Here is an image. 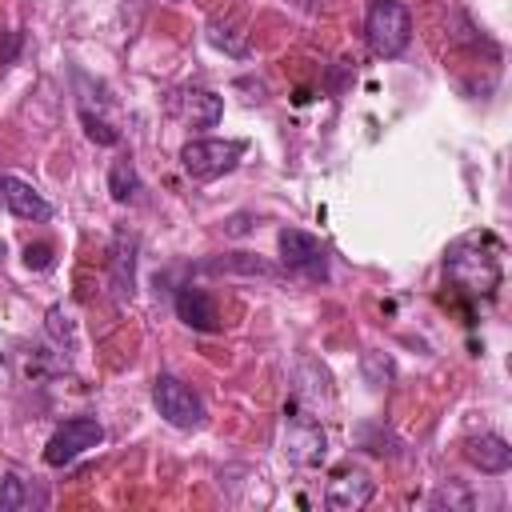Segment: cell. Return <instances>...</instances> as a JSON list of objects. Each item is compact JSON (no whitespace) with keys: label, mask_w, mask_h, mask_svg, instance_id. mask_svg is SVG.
Here are the masks:
<instances>
[{"label":"cell","mask_w":512,"mask_h":512,"mask_svg":"<svg viewBox=\"0 0 512 512\" xmlns=\"http://www.w3.org/2000/svg\"><path fill=\"white\" fill-rule=\"evenodd\" d=\"M280 444H284V456L292 460V464H320L324 460V428L312 420V416H304V412H296V408H288L284 412V432H280Z\"/></svg>","instance_id":"obj_7"},{"label":"cell","mask_w":512,"mask_h":512,"mask_svg":"<svg viewBox=\"0 0 512 512\" xmlns=\"http://www.w3.org/2000/svg\"><path fill=\"white\" fill-rule=\"evenodd\" d=\"M152 404H156V412H160L172 428H200V424H204V404H200V396H196L184 380H176V376H156V384H152Z\"/></svg>","instance_id":"obj_5"},{"label":"cell","mask_w":512,"mask_h":512,"mask_svg":"<svg viewBox=\"0 0 512 512\" xmlns=\"http://www.w3.org/2000/svg\"><path fill=\"white\" fill-rule=\"evenodd\" d=\"M176 316L196 332H216L220 328V312H216L212 296L204 288H192V284L176 292Z\"/></svg>","instance_id":"obj_10"},{"label":"cell","mask_w":512,"mask_h":512,"mask_svg":"<svg viewBox=\"0 0 512 512\" xmlns=\"http://www.w3.org/2000/svg\"><path fill=\"white\" fill-rule=\"evenodd\" d=\"M0 260H4V240H0Z\"/></svg>","instance_id":"obj_19"},{"label":"cell","mask_w":512,"mask_h":512,"mask_svg":"<svg viewBox=\"0 0 512 512\" xmlns=\"http://www.w3.org/2000/svg\"><path fill=\"white\" fill-rule=\"evenodd\" d=\"M132 248H136V240L128 244V252H124V236H120V244H116V256H112V268H116V292L120 296H132Z\"/></svg>","instance_id":"obj_14"},{"label":"cell","mask_w":512,"mask_h":512,"mask_svg":"<svg viewBox=\"0 0 512 512\" xmlns=\"http://www.w3.org/2000/svg\"><path fill=\"white\" fill-rule=\"evenodd\" d=\"M464 456H468L480 472H488V476H500V472L512 468V448H508L504 436H496V432H484V436L464 440Z\"/></svg>","instance_id":"obj_11"},{"label":"cell","mask_w":512,"mask_h":512,"mask_svg":"<svg viewBox=\"0 0 512 512\" xmlns=\"http://www.w3.org/2000/svg\"><path fill=\"white\" fill-rule=\"evenodd\" d=\"M444 276L456 292L472 300H488L500 288V240L492 232L456 236L444 252Z\"/></svg>","instance_id":"obj_1"},{"label":"cell","mask_w":512,"mask_h":512,"mask_svg":"<svg viewBox=\"0 0 512 512\" xmlns=\"http://www.w3.org/2000/svg\"><path fill=\"white\" fill-rule=\"evenodd\" d=\"M276 244H280L284 268H292V272H300V276H308V280H328V252H324V244H320L312 232L280 228Z\"/></svg>","instance_id":"obj_6"},{"label":"cell","mask_w":512,"mask_h":512,"mask_svg":"<svg viewBox=\"0 0 512 512\" xmlns=\"http://www.w3.org/2000/svg\"><path fill=\"white\" fill-rule=\"evenodd\" d=\"M28 504V492H24V480L20 476H4L0 484V512H16Z\"/></svg>","instance_id":"obj_15"},{"label":"cell","mask_w":512,"mask_h":512,"mask_svg":"<svg viewBox=\"0 0 512 512\" xmlns=\"http://www.w3.org/2000/svg\"><path fill=\"white\" fill-rule=\"evenodd\" d=\"M364 32H368V44H372L376 56L396 60L412 40V16H408V8L400 0H372Z\"/></svg>","instance_id":"obj_2"},{"label":"cell","mask_w":512,"mask_h":512,"mask_svg":"<svg viewBox=\"0 0 512 512\" xmlns=\"http://www.w3.org/2000/svg\"><path fill=\"white\" fill-rule=\"evenodd\" d=\"M16 48H20V32H8V44L0 48V64H12V56H16Z\"/></svg>","instance_id":"obj_18"},{"label":"cell","mask_w":512,"mask_h":512,"mask_svg":"<svg viewBox=\"0 0 512 512\" xmlns=\"http://www.w3.org/2000/svg\"><path fill=\"white\" fill-rule=\"evenodd\" d=\"M300 4H312V0H300Z\"/></svg>","instance_id":"obj_20"},{"label":"cell","mask_w":512,"mask_h":512,"mask_svg":"<svg viewBox=\"0 0 512 512\" xmlns=\"http://www.w3.org/2000/svg\"><path fill=\"white\" fill-rule=\"evenodd\" d=\"M80 120H84V132H88L96 144H116V140H120V132H116L112 124H104L100 116H92L88 108H80Z\"/></svg>","instance_id":"obj_16"},{"label":"cell","mask_w":512,"mask_h":512,"mask_svg":"<svg viewBox=\"0 0 512 512\" xmlns=\"http://www.w3.org/2000/svg\"><path fill=\"white\" fill-rule=\"evenodd\" d=\"M136 188H140L136 168H132V160H128V156H120V160L112 164V172H108V192H112V200H116V204H124V200H132V196H136Z\"/></svg>","instance_id":"obj_13"},{"label":"cell","mask_w":512,"mask_h":512,"mask_svg":"<svg viewBox=\"0 0 512 512\" xmlns=\"http://www.w3.org/2000/svg\"><path fill=\"white\" fill-rule=\"evenodd\" d=\"M244 156V140H188L180 148V164L192 180H216L232 172Z\"/></svg>","instance_id":"obj_3"},{"label":"cell","mask_w":512,"mask_h":512,"mask_svg":"<svg viewBox=\"0 0 512 512\" xmlns=\"http://www.w3.org/2000/svg\"><path fill=\"white\" fill-rule=\"evenodd\" d=\"M100 440H104V428H100L96 416H68V420L48 436V444H44V464L64 468V464H72L76 456H84L88 448H96Z\"/></svg>","instance_id":"obj_4"},{"label":"cell","mask_w":512,"mask_h":512,"mask_svg":"<svg viewBox=\"0 0 512 512\" xmlns=\"http://www.w3.org/2000/svg\"><path fill=\"white\" fill-rule=\"evenodd\" d=\"M0 208L12 212L16 220H48L52 204L20 176H0Z\"/></svg>","instance_id":"obj_9"},{"label":"cell","mask_w":512,"mask_h":512,"mask_svg":"<svg viewBox=\"0 0 512 512\" xmlns=\"http://www.w3.org/2000/svg\"><path fill=\"white\" fill-rule=\"evenodd\" d=\"M24 260H28V268H48L52 264V248L48 244H36V248L28 244L24 248Z\"/></svg>","instance_id":"obj_17"},{"label":"cell","mask_w":512,"mask_h":512,"mask_svg":"<svg viewBox=\"0 0 512 512\" xmlns=\"http://www.w3.org/2000/svg\"><path fill=\"white\" fill-rule=\"evenodd\" d=\"M176 112L184 120H192V128H216L224 116V104L208 88H184V92H176Z\"/></svg>","instance_id":"obj_12"},{"label":"cell","mask_w":512,"mask_h":512,"mask_svg":"<svg viewBox=\"0 0 512 512\" xmlns=\"http://www.w3.org/2000/svg\"><path fill=\"white\" fill-rule=\"evenodd\" d=\"M372 492H376V480H372L364 468L344 464V468L332 472V480H328V488H324V500H328V508H336V512H356V508H364V504L372 500Z\"/></svg>","instance_id":"obj_8"}]
</instances>
